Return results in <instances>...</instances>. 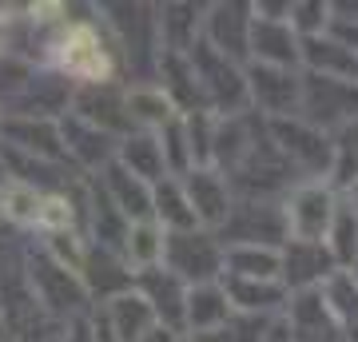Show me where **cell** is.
I'll use <instances>...</instances> for the list:
<instances>
[{
  "mask_svg": "<svg viewBox=\"0 0 358 342\" xmlns=\"http://www.w3.org/2000/svg\"><path fill=\"white\" fill-rule=\"evenodd\" d=\"M192 211L211 219V223L227 215V191H223V183H219L211 171H199V176L192 179Z\"/></svg>",
  "mask_w": 358,
  "mask_h": 342,
  "instance_id": "cell-5",
  "label": "cell"
},
{
  "mask_svg": "<svg viewBox=\"0 0 358 342\" xmlns=\"http://www.w3.org/2000/svg\"><path fill=\"white\" fill-rule=\"evenodd\" d=\"M159 215H164L167 223H176V227H192L195 223V211L187 207V199H183L176 187H167V195L159 191Z\"/></svg>",
  "mask_w": 358,
  "mask_h": 342,
  "instance_id": "cell-13",
  "label": "cell"
},
{
  "mask_svg": "<svg viewBox=\"0 0 358 342\" xmlns=\"http://www.w3.org/2000/svg\"><path fill=\"white\" fill-rule=\"evenodd\" d=\"M227 318V294L219 291H195L192 294V322L199 330H211Z\"/></svg>",
  "mask_w": 358,
  "mask_h": 342,
  "instance_id": "cell-9",
  "label": "cell"
},
{
  "mask_svg": "<svg viewBox=\"0 0 358 342\" xmlns=\"http://www.w3.org/2000/svg\"><path fill=\"white\" fill-rule=\"evenodd\" d=\"M112 322H115V334L124 342H143L152 334V306L143 299H115L112 306Z\"/></svg>",
  "mask_w": 358,
  "mask_h": 342,
  "instance_id": "cell-4",
  "label": "cell"
},
{
  "mask_svg": "<svg viewBox=\"0 0 358 342\" xmlns=\"http://www.w3.org/2000/svg\"><path fill=\"white\" fill-rule=\"evenodd\" d=\"M128 164H131V176L152 179V176H159V171H164V152H159L152 140H136L128 148Z\"/></svg>",
  "mask_w": 358,
  "mask_h": 342,
  "instance_id": "cell-10",
  "label": "cell"
},
{
  "mask_svg": "<svg viewBox=\"0 0 358 342\" xmlns=\"http://www.w3.org/2000/svg\"><path fill=\"white\" fill-rule=\"evenodd\" d=\"M215 266V247L203 235H176L171 239V275H211Z\"/></svg>",
  "mask_w": 358,
  "mask_h": 342,
  "instance_id": "cell-3",
  "label": "cell"
},
{
  "mask_svg": "<svg viewBox=\"0 0 358 342\" xmlns=\"http://www.w3.org/2000/svg\"><path fill=\"white\" fill-rule=\"evenodd\" d=\"M64 64L72 76H84V80H100L108 72V60H103V48L96 44L88 28H76L72 36L64 40Z\"/></svg>",
  "mask_w": 358,
  "mask_h": 342,
  "instance_id": "cell-2",
  "label": "cell"
},
{
  "mask_svg": "<svg viewBox=\"0 0 358 342\" xmlns=\"http://www.w3.org/2000/svg\"><path fill=\"white\" fill-rule=\"evenodd\" d=\"M263 342H291V334H287V327H275Z\"/></svg>",
  "mask_w": 358,
  "mask_h": 342,
  "instance_id": "cell-18",
  "label": "cell"
},
{
  "mask_svg": "<svg viewBox=\"0 0 358 342\" xmlns=\"http://www.w3.org/2000/svg\"><path fill=\"white\" fill-rule=\"evenodd\" d=\"M334 251H338V259H355L358 255V211H350V207H343L338 215H334Z\"/></svg>",
  "mask_w": 358,
  "mask_h": 342,
  "instance_id": "cell-11",
  "label": "cell"
},
{
  "mask_svg": "<svg viewBox=\"0 0 358 342\" xmlns=\"http://www.w3.org/2000/svg\"><path fill=\"white\" fill-rule=\"evenodd\" d=\"M159 251H164V243L155 239L152 227H136V231H131V255H136L140 263H152Z\"/></svg>",
  "mask_w": 358,
  "mask_h": 342,
  "instance_id": "cell-17",
  "label": "cell"
},
{
  "mask_svg": "<svg viewBox=\"0 0 358 342\" xmlns=\"http://www.w3.org/2000/svg\"><path fill=\"white\" fill-rule=\"evenodd\" d=\"M231 266H235V279H271L279 271V259L271 251H251V247H239L231 255Z\"/></svg>",
  "mask_w": 358,
  "mask_h": 342,
  "instance_id": "cell-8",
  "label": "cell"
},
{
  "mask_svg": "<svg viewBox=\"0 0 358 342\" xmlns=\"http://www.w3.org/2000/svg\"><path fill=\"white\" fill-rule=\"evenodd\" d=\"M255 100L267 108V112H287L294 100V84L282 72H275V68H263V80L255 76Z\"/></svg>",
  "mask_w": 358,
  "mask_h": 342,
  "instance_id": "cell-6",
  "label": "cell"
},
{
  "mask_svg": "<svg viewBox=\"0 0 358 342\" xmlns=\"http://www.w3.org/2000/svg\"><path fill=\"white\" fill-rule=\"evenodd\" d=\"M112 187H115V195H120V203H124V211H128V215L148 211V195H143V187H140V183H128L124 171H115V176H112Z\"/></svg>",
  "mask_w": 358,
  "mask_h": 342,
  "instance_id": "cell-14",
  "label": "cell"
},
{
  "mask_svg": "<svg viewBox=\"0 0 358 342\" xmlns=\"http://www.w3.org/2000/svg\"><path fill=\"white\" fill-rule=\"evenodd\" d=\"M287 266H291V279L294 283H310V279H319V275H327L331 255L322 251V243H315L310 259H294V255H287Z\"/></svg>",
  "mask_w": 358,
  "mask_h": 342,
  "instance_id": "cell-12",
  "label": "cell"
},
{
  "mask_svg": "<svg viewBox=\"0 0 358 342\" xmlns=\"http://www.w3.org/2000/svg\"><path fill=\"white\" fill-rule=\"evenodd\" d=\"M143 342H171V339H167V330H152V334H148Z\"/></svg>",
  "mask_w": 358,
  "mask_h": 342,
  "instance_id": "cell-19",
  "label": "cell"
},
{
  "mask_svg": "<svg viewBox=\"0 0 358 342\" xmlns=\"http://www.w3.org/2000/svg\"><path fill=\"white\" fill-rule=\"evenodd\" d=\"M231 294H235L243 306H271L275 299H279V291H275V287H247L243 279L231 283Z\"/></svg>",
  "mask_w": 358,
  "mask_h": 342,
  "instance_id": "cell-16",
  "label": "cell"
},
{
  "mask_svg": "<svg viewBox=\"0 0 358 342\" xmlns=\"http://www.w3.org/2000/svg\"><path fill=\"white\" fill-rule=\"evenodd\" d=\"M128 108L140 120H167V96L164 92H136L128 100Z\"/></svg>",
  "mask_w": 358,
  "mask_h": 342,
  "instance_id": "cell-15",
  "label": "cell"
},
{
  "mask_svg": "<svg viewBox=\"0 0 358 342\" xmlns=\"http://www.w3.org/2000/svg\"><path fill=\"white\" fill-rule=\"evenodd\" d=\"M255 52L263 56L267 64H282V60H294V40L282 32L279 24H263L255 28Z\"/></svg>",
  "mask_w": 358,
  "mask_h": 342,
  "instance_id": "cell-7",
  "label": "cell"
},
{
  "mask_svg": "<svg viewBox=\"0 0 358 342\" xmlns=\"http://www.w3.org/2000/svg\"><path fill=\"white\" fill-rule=\"evenodd\" d=\"M334 215L338 211L331 207V195L322 187H303L291 199V207H287V223H291V231L303 243H319V235L331 231Z\"/></svg>",
  "mask_w": 358,
  "mask_h": 342,
  "instance_id": "cell-1",
  "label": "cell"
}]
</instances>
